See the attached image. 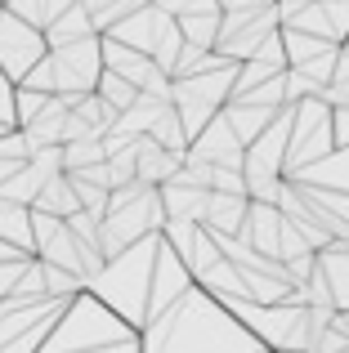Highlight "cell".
<instances>
[{
    "instance_id": "cell-1",
    "label": "cell",
    "mask_w": 349,
    "mask_h": 353,
    "mask_svg": "<svg viewBox=\"0 0 349 353\" xmlns=\"http://www.w3.org/2000/svg\"><path fill=\"white\" fill-rule=\"evenodd\" d=\"M143 353H269L210 291L192 286L183 300L139 331Z\"/></svg>"
},
{
    "instance_id": "cell-2",
    "label": "cell",
    "mask_w": 349,
    "mask_h": 353,
    "mask_svg": "<svg viewBox=\"0 0 349 353\" xmlns=\"http://www.w3.org/2000/svg\"><path fill=\"white\" fill-rule=\"evenodd\" d=\"M157 250H161V233L143 237L139 246L121 250L103 264V273L90 282V295L99 304L126 318L134 331L148 327V304H152V273H157Z\"/></svg>"
},
{
    "instance_id": "cell-3",
    "label": "cell",
    "mask_w": 349,
    "mask_h": 353,
    "mask_svg": "<svg viewBox=\"0 0 349 353\" xmlns=\"http://www.w3.org/2000/svg\"><path fill=\"white\" fill-rule=\"evenodd\" d=\"M72 300H36V304H0V353H41L50 331L59 327Z\"/></svg>"
},
{
    "instance_id": "cell-4",
    "label": "cell",
    "mask_w": 349,
    "mask_h": 353,
    "mask_svg": "<svg viewBox=\"0 0 349 353\" xmlns=\"http://www.w3.org/2000/svg\"><path fill=\"white\" fill-rule=\"evenodd\" d=\"M54 59V81H59V94L68 99V108L77 99L94 94L99 81H103V36H86V41H72V45H59L50 50Z\"/></svg>"
},
{
    "instance_id": "cell-5",
    "label": "cell",
    "mask_w": 349,
    "mask_h": 353,
    "mask_svg": "<svg viewBox=\"0 0 349 353\" xmlns=\"http://www.w3.org/2000/svg\"><path fill=\"white\" fill-rule=\"evenodd\" d=\"M50 54V41H45L41 27L23 23L18 14H0V72H5L14 85H23L27 72L36 68V63Z\"/></svg>"
},
{
    "instance_id": "cell-6",
    "label": "cell",
    "mask_w": 349,
    "mask_h": 353,
    "mask_svg": "<svg viewBox=\"0 0 349 353\" xmlns=\"http://www.w3.org/2000/svg\"><path fill=\"white\" fill-rule=\"evenodd\" d=\"M188 161H206V165H228V170H242L246 165V143L237 139V130L228 125V117L219 112L188 143Z\"/></svg>"
},
{
    "instance_id": "cell-7",
    "label": "cell",
    "mask_w": 349,
    "mask_h": 353,
    "mask_svg": "<svg viewBox=\"0 0 349 353\" xmlns=\"http://www.w3.org/2000/svg\"><path fill=\"white\" fill-rule=\"evenodd\" d=\"M197 286V277L188 273V264H183L179 255L166 246V237H161V250H157V273H152V304H148V322L157 318V313H166L174 300H183V295Z\"/></svg>"
},
{
    "instance_id": "cell-8",
    "label": "cell",
    "mask_w": 349,
    "mask_h": 353,
    "mask_svg": "<svg viewBox=\"0 0 349 353\" xmlns=\"http://www.w3.org/2000/svg\"><path fill=\"white\" fill-rule=\"evenodd\" d=\"M161 206H166V219H192V224H206L210 188H201L188 170H179L170 183H161Z\"/></svg>"
},
{
    "instance_id": "cell-9",
    "label": "cell",
    "mask_w": 349,
    "mask_h": 353,
    "mask_svg": "<svg viewBox=\"0 0 349 353\" xmlns=\"http://www.w3.org/2000/svg\"><path fill=\"white\" fill-rule=\"evenodd\" d=\"M246 215H251V197H237V192H210L206 228L215 237H242Z\"/></svg>"
},
{
    "instance_id": "cell-10",
    "label": "cell",
    "mask_w": 349,
    "mask_h": 353,
    "mask_svg": "<svg viewBox=\"0 0 349 353\" xmlns=\"http://www.w3.org/2000/svg\"><path fill=\"white\" fill-rule=\"evenodd\" d=\"M0 241H9L23 255H36V237H32V206L0 197Z\"/></svg>"
},
{
    "instance_id": "cell-11",
    "label": "cell",
    "mask_w": 349,
    "mask_h": 353,
    "mask_svg": "<svg viewBox=\"0 0 349 353\" xmlns=\"http://www.w3.org/2000/svg\"><path fill=\"white\" fill-rule=\"evenodd\" d=\"M32 210H45V215H59V219H72V215H77V210H81V197H77L72 174H54V179L41 188V197H36Z\"/></svg>"
},
{
    "instance_id": "cell-12",
    "label": "cell",
    "mask_w": 349,
    "mask_h": 353,
    "mask_svg": "<svg viewBox=\"0 0 349 353\" xmlns=\"http://www.w3.org/2000/svg\"><path fill=\"white\" fill-rule=\"evenodd\" d=\"M86 36H99V27H94V18H90V9H86V0H77V5L68 9V14L59 18V23L45 32V41H50V50H59V45H72V41H86Z\"/></svg>"
},
{
    "instance_id": "cell-13",
    "label": "cell",
    "mask_w": 349,
    "mask_h": 353,
    "mask_svg": "<svg viewBox=\"0 0 349 353\" xmlns=\"http://www.w3.org/2000/svg\"><path fill=\"white\" fill-rule=\"evenodd\" d=\"M77 5V0H5V9L9 14H18L23 23H32V27H41V32H50L54 23H59L68 9Z\"/></svg>"
},
{
    "instance_id": "cell-14",
    "label": "cell",
    "mask_w": 349,
    "mask_h": 353,
    "mask_svg": "<svg viewBox=\"0 0 349 353\" xmlns=\"http://www.w3.org/2000/svg\"><path fill=\"white\" fill-rule=\"evenodd\" d=\"M108 161V143L103 139H77V143H63V170L77 174L90 170V165H103Z\"/></svg>"
},
{
    "instance_id": "cell-15",
    "label": "cell",
    "mask_w": 349,
    "mask_h": 353,
    "mask_svg": "<svg viewBox=\"0 0 349 353\" xmlns=\"http://www.w3.org/2000/svg\"><path fill=\"white\" fill-rule=\"evenodd\" d=\"M219 23H224V9H219V14H192V18H179V32H183V41L197 45V50H215Z\"/></svg>"
},
{
    "instance_id": "cell-16",
    "label": "cell",
    "mask_w": 349,
    "mask_h": 353,
    "mask_svg": "<svg viewBox=\"0 0 349 353\" xmlns=\"http://www.w3.org/2000/svg\"><path fill=\"white\" fill-rule=\"evenodd\" d=\"M94 94L103 99V103L112 108V112H130V108L139 103V90H134L126 77H117V72H103V81H99Z\"/></svg>"
},
{
    "instance_id": "cell-17",
    "label": "cell",
    "mask_w": 349,
    "mask_h": 353,
    "mask_svg": "<svg viewBox=\"0 0 349 353\" xmlns=\"http://www.w3.org/2000/svg\"><path fill=\"white\" fill-rule=\"evenodd\" d=\"M41 268H45V291H50L54 300H77V295L86 291V282H81L77 273H68V268L45 264V259H41Z\"/></svg>"
},
{
    "instance_id": "cell-18",
    "label": "cell",
    "mask_w": 349,
    "mask_h": 353,
    "mask_svg": "<svg viewBox=\"0 0 349 353\" xmlns=\"http://www.w3.org/2000/svg\"><path fill=\"white\" fill-rule=\"evenodd\" d=\"M54 99H59V94H36V90L18 85V99H14V108H18V130H27L32 121H41L45 112H50Z\"/></svg>"
},
{
    "instance_id": "cell-19",
    "label": "cell",
    "mask_w": 349,
    "mask_h": 353,
    "mask_svg": "<svg viewBox=\"0 0 349 353\" xmlns=\"http://www.w3.org/2000/svg\"><path fill=\"white\" fill-rule=\"evenodd\" d=\"M157 9L170 18H192V14H219V0H157Z\"/></svg>"
},
{
    "instance_id": "cell-20",
    "label": "cell",
    "mask_w": 349,
    "mask_h": 353,
    "mask_svg": "<svg viewBox=\"0 0 349 353\" xmlns=\"http://www.w3.org/2000/svg\"><path fill=\"white\" fill-rule=\"evenodd\" d=\"M27 90H36V94H59V81H54V59L45 54L41 63H36L32 72H27V81H23Z\"/></svg>"
},
{
    "instance_id": "cell-21",
    "label": "cell",
    "mask_w": 349,
    "mask_h": 353,
    "mask_svg": "<svg viewBox=\"0 0 349 353\" xmlns=\"http://www.w3.org/2000/svg\"><path fill=\"white\" fill-rule=\"evenodd\" d=\"M14 99H18V85L0 72V125L5 130H18V108H14Z\"/></svg>"
},
{
    "instance_id": "cell-22",
    "label": "cell",
    "mask_w": 349,
    "mask_h": 353,
    "mask_svg": "<svg viewBox=\"0 0 349 353\" xmlns=\"http://www.w3.org/2000/svg\"><path fill=\"white\" fill-rule=\"evenodd\" d=\"M27 268H32V259H9V264H0V304L14 295V286L23 282Z\"/></svg>"
},
{
    "instance_id": "cell-23",
    "label": "cell",
    "mask_w": 349,
    "mask_h": 353,
    "mask_svg": "<svg viewBox=\"0 0 349 353\" xmlns=\"http://www.w3.org/2000/svg\"><path fill=\"white\" fill-rule=\"evenodd\" d=\"M9 259H36V255H23V250H14L9 241H0V264H9Z\"/></svg>"
},
{
    "instance_id": "cell-24",
    "label": "cell",
    "mask_w": 349,
    "mask_h": 353,
    "mask_svg": "<svg viewBox=\"0 0 349 353\" xmlns=\"http://www.w3.org/2000/svg\"><path fill=\"white\" fill-rule=\"evenodd\" d=\"M0 134H5V125H0Z\"/></svg>"
}]
</instances>
